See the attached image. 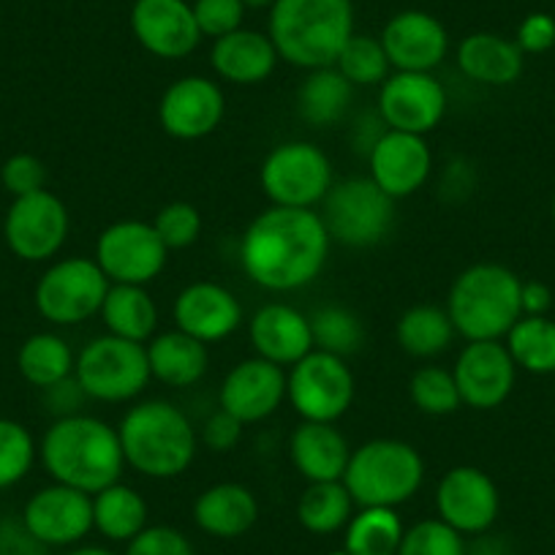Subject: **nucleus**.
<instances>
[{
  "instance_id": "4468645a",
  "label": "nucleus",
  "mask_w": 555,
  "mask_h": 555,
  "mask_svg": "<svg viewBox=\"0 0 555 555\" xmlns=\"http://www.w3.org/2000/svg\"><path fill=\"white\" fill-rule=\"evenodd\" d=\"M447 90L434 72H392L378 85L376 112L392 131L425 137L444 120Z\"/></svg>"
},
{
  "instance_id": "dca6fc26",
  "label": "nucleus",
  "mask_w": 555,
  "mask_h": 555,
  "mask_svg": "<svg viewBox=\"0 0 555 555\" xmlns=\"http://www.w3.org/2000/svg\"><path fill=\"white\" fill-rule=\"evenodd\" d=\"M439 520L463 537H479L490 531L499 517L501 495L493 477L477 466H455L436 485Z\"/></svg>"
},
{
  "instance_id": "58836bf2",
  "label": "nucleus",
  "mask_w": 555,
  "mask_h": 555,
  "mask_svg": "<svg viewBox=\"0 0 555 555\" xmlns=\"http://www.w3.org/2000/svg\"><path fill=\"white\" fill-rule=\"evenodd\" d=\"M335 68L349 79L354 88H378L392 74L389 57L378 36L354 34L340 50Z\"/></svg>"
},
{
  "instance_id": "37998d69",
  "label": "nucleus",
  "mask_w": 555,
  "mask_h": 555,
  "mask_svg": "<svg viewBox=\"0 0 555 555\" xmlns=\"http://www.w3.org/2000/svg\"><path fill=\"white\" fill-rule=\"evenodd\" d=\"M151 223L169 250L191 248L202 237V212L191 202H169Z\"/></svg>"
},
{
  "instance_id": "79ce46f5",
  "label": "nucleus",
  "mask_w": 555,
  "mask_h": 555,
  "mask_svg": "<svg viewBox=\"0 0 555 555\" xmlns=\"http://www.w3.org/2000/svg\"><path fill=\"white\" fill-rule=\"evenodd\" d=\"M398 555H466V542L463 533L447 526L444 520L430 517L405 528Z\"/></svg>"
},
{
  "instance_id": "6e6d98bb",
  "label": "nucleus",
  "mask_w": 555,
  "mask_h": 555,
  "mask_svg": "<svg viewBox=\"0 0 555 555\" xmlns=\"http://www.w3.org/2000/svg\"><path fill=\"white\" fill-rule=\"evenodd\" d=\"M275 3V0H243L245 12H270V7Z\"/></svg>"
},
{
  "instance_id": "e433bc0d",
  "label": "nucleus",
  "mask_w": 555,
  "mask_h": 555,
  "mask_svg": "<svg viewBox=\"0 0 555 555\" xmlns=\"http://www.w3.org/2000/svg\"><path fill=\"white\" fill-rule=\"evenodd\" d=\"M504 346L509 349L517 371L533 376L555 373V322L550 317H520L506 333Z\"/></svg>"
},
{
  "instance_id": "423d86ee",
  "label": "nucleus",
  "mask_w": 555,
  "mask_h": 555,
  "mask_svg": "<svg viewBox=\"0 0 555 555\" xmlns=\"http://www.w3.org/2000/svg\"><path fill=\"white\" fill-rule=\"evenodd\" d=\"M340 482L357 506L405 504L425 482V461L416 447L400 439H371L351 450Z\"/></svg>"
},
{
  "instance_id": "412c9836",
  "label": "nucleus",
  "mask_w": 555,
  "mask_h": 555,
  "mask_svg": "<svg viewBox=\"0 0 555 555\" xmlns=\"http://www.w3.org/2000/svg\"><path fill=\"white\" fill-rule=\"evenodd\" d=\"M286 400V371L281 365L248 357L223 376L218 387V409L243 425L264 423Z\"/></svg>"
},
{
  "instance_id": "a878e982",
  "label": "nucleus",
  "mask_w": 555,
  "mask_h": 555,
  "mask_svg": "<svg viewBox=\"0 0 555 555\" xmlns=\"http://www.w3.org/2000/svg\"><path fill=\"white\" fill-rule=\"evenodd\" d=\"M351 447L335 423L302 420L289 436V461L308 482H340L349 466Z\"/></svg>"
},
{
  "instance_id": "0eeeda50",
  "label": "nucleus",
  "mask_w": 555,
  "mask_h": 555,
  "mask_svg": "<svg viewBox=\"0 0 555 555\" xmlns=\"http://www.w3.org/2000/svg\"><path fill=\"white\" fill-rule=\"evenodd\" d=\"M74 378L85 395L99 403H126L139 398L153 378L145 344H133L109 333L99 335L77 354Z\"/></svg>"
},
{
  "instance_id": "c756f323",
  "label": "nucleus",
  "mask_w": 555,
  "mask_h": 555,
  "mask_svg": "<svg viewBox=\"0 0 555 555\" xmlns=\"http://www.w3.org/2000/svg\"><path fill=\"white\" fill-rule=\"evenodd\" d=\"M354 85L335 66L313 68L297 88V115L311 128H333L349 112Z\"/></svg>"
},
{
  "instance_id": "a18cd8bd",
  "label": "nucleus",
  "mask_w": 555,
  "mask_h": 555,
  "mask_svg": "<svg viewBox=\"0 0 555 555\" xmlns=\"http://www.w3.org/2000/svg\"><path fill=\"white\" fill-rule=\"evenodd\" d=\"M0 183L9 194L17 196L36 194V191L47 189V167L41 158L30 156V153H14L7 158V164L0 167Z\"/></svg>"
},
{
  "instance_id": "6e6552de",
  "label": "nucleus",
  "mask_w": 555,
  "mask_h": 555,
  "mask_svg": "<svg viewBox=\"0 0 555 555\" xmlns=\"http://www.w3.org/2000/svg\"><path fill=\"white\" fill-rule=\"evenodd\" d=\"M259 183L275 207L317 210L333 189V162L313 142L292 139L267 153L259 169Z\"/></svg>"
},
{
  "instance_id": "09e8293b",
  "label": "nucleus",
  "mask_w": 555,
  "mask_h": 555,
  "mask_svg": "<svg viewBox=\"0 0 555 555\" xmlns=\"http://www.w3.org/2000/svg\"><path fill=\"white\" fill-rule=\"evenodd\" d=\"M515 44L522 55H542L555 47V17L544 12H533L517 25Z\"/></svg>"
},
{
  "instance_id": "aec40b11",
  "label": "nucleus",
  "mask_w": 555,
  "mask_h": 555,
  "mask_svg": "<svg viewBox=\"0 0 555 555\" xmlns=\"http://www.w3.org/2000/svg\"><path fill=\"white\" fill-rule=\"evenodd\" d=\"M365 158L367 178L395 202L414 196L434 175V153L425 137L416 133L387 128Z\"/></svg>"
},
{
  "instance_id": "f8f14e48",
  "label": "nucleus",
  "mask_w": 555,
  "mask_h": 555,
  "mask_svg": "<svg viewBox=\"0 0 555 555\" xmlns=\"http://www.w3.org/2000/svg\"><path fill=\"white\" fill-rule=\"evenodd\" d=\"M93 259L109 278V284L147 286L167 267L169 248L162 243L153 223L126 218V221L109 223L99 234Z\"/></svg>"
},
{
  "instance_id": "f704fd0d",
  "label": "nucleus",
  "mask_w": 555,
  "mask_h": 555,
  "mask_svg": "<svg viewBox=\"0 0 555 555\" xmlns=\"http://www.w3.org/2000/svg\"><path fill=\"white\" fill-rule=\"evenodd\" d=\"M354 501L344 482H308L297 501V520L308 533L330 537L349 526Z\"/></svg>"
},
{
  "instance_id": "9d476101",
  "label": "nucleus",
  "mask_w": 555,
  "mask_h": 555,
  "mask_svg": "<svg viewBox=\"0 0 555 555\" xmlns=\"http://www.w3.org/2000/svg\"><path fill=\"white\" fill-rule=\"evenodd\" d=\"M109 286V278L101 272L95 259H57L41 272L36 284V311L55 327H74L99 317Z\"/></svg>"
},
{
  "instance_id": "a211bd4d",
  "label": "nucleus",
  "mask_w": 555,
  "mask_h": 555,
  "mask_svg": "<svg viewBox=\"0 0 555 555\" xmlns=\"http://www.w3.org/2000/svg\"><path fill=\"white\" fill-rule=\"evenodd\" d=\"M463 405L477 411L499 409L512 395L517 365L501 340H468L452 365Z\"/></svg>"
},
{
  "instance_id": "20e7f679",
  "label": "nucleus",
  "mask_w": 555,
  "mask_h": 555,
  "mask_svg": "<svg viewBox=\"0 0 555 555\" xmlns=\"http://www.w3.org/2000/svg\"><path fill=\"white\" fill-rule=\"evenodd\" d=\"M267 36L278 57L295 68L335 66L346 41L354 36L351 0H275L267 17Z\"/></svg>"
},
{
  "instance_id": "603ef678",
  "label": "nucleus",
  "mask_w": 555,
  "mask_h": 555,
  "mask_svg": "<svg viewBox=\"0 0 555 555\" xmlns=\"http://www.w3.org/2000/svg\"><path fill=\"white\" fill-rule=\"evenodd\" d=\"M387 131V122L382 120L378 112H367V115H360L354 122V131H351V145H354L357 153L367 156L371 147L376 145L382 133Z\"/></svg>"
},
{
  "instance_id": "bf43d9fd",
  "label": "nucleus",
  "mask_w": 555,
  "mask_h": 555,
  "mask_svg": "<svg viewBox=\"0 0 555 555\" xmlns=\"http://www.w3.org/2000/svg\"><path fill=\"white\" fill-rule=\"evenodd\" d=\"M550 212H553V221H555V196H553V205H550Z\"/></svg>"
},
{
  "instance_id": "473e14b6",
  "label": "nucleus",
  "mask_w": 555,
  "mask_h": 555,
  "mask_svg": "<svg viewBox=\"0 0 555 555\" xmlns=\"http://www.w3.org/2000/svg\"><path fill=\"white\" fill-rule=\"evenodd\" d=\"M455 327L447 313V308L420 302L400 313L395 324V340L400 349L414 360H434L441 351H447L455 338Z\"/></svg>"
},
{
  "instance_id": "5701e85b",
  "label": "nucleus",
  "mask_w": 555,
  "mask_h": 555,
  "mask_svg": "<svg viewBox=\"0 0 555 555\" xmlns=\"http://www.w3.org/2000/svg\"><path fill=\"white\" fill-rule=\"evenodd\" d=\"M172 319L175 327L210 346L237 333L245 313L232 289L216 281H194L175 297Z\"/></svg>"
},
{
  "instance_id": "c85d7f7f",
  "label": "nucleus",
  "mask_w": 555,
  "mask_h": 555,
  "mask_svg": "<svg viewBox=\"0 0 555 555\" xmlns=\"http://www.w3.org/2000/svg\"><path fill=\"white\" fill-rule=\"evenodd\" d=\"M147 362L156 382L172 389H189L205 378L210 367V349L202 340L191 338L183 330H167L156 333L145 344Z\"/></svg>"
},
{
  "instance_id": "bb28decb",
  "label": "nucleus",
  "mask_w": 555,
  "mask_h": 555,
  "mask_svg": "<svg viewBox=\"0 0 555 555\" xmlns=\"http://www.w3.org/2000/svg\"><path fill=\"white\" fill-rule=\"evenodd\" d=\"M455 61L463 77H468L472 82L488 85V88L515 85L520 79L522 66H526V55L515 44V39L490 34V30L468 34L457 44Z\"/></svg>"
},
{
  "instance_id": "f3484780",
  "label": "nucleus",
  "mask_w": 555,
  "mask_h": 555,
  "mask_svg": "<svg viewBox=\"0 0 555 555\" xmlns=\"http://www.w3.org/2000/svg\"><path fill=\"white\" fill-rule=\"evenodd\" d=\"M223 115H227V99L221 85L202 74L175 79L158 101V122L164 133L180 142L210 137L221 126Z\"/></svg>"
},
{
  "instance_id": "9b49d317",
  "label": "nucleus",
  "mask_w": 555,
  "mask_h": 555,
  "mask_svg": "<svg viewBox=\"0 0 555 555\" xmlns=\"http://www.w3.org/2000/svg\"><path fill=\"white\" fill-rule=\"evenodd\" d=\"M357 382L344 357L313 349L286 373V400L306 423H338L354 403Z\"/></svg>"
},
{
  "instance_id": "3c124183",
  "label": "nucleus",
  "mask_w": 555,
  "mask_h": 555,
  "mask_svg": "<svg viewBox=\"0 0 555 555\" xmlns=\"http://www.w3.org/2000/svg\"><path fill=\"white\" fill-rule=\"evenodd\" d=\"M0 555H47L44 544L28 533V528L20 522H3L0 526Z\"/></svg>"
},
{
  "instance_id": "39448f33",
  "label": "nucleus",
  "mask_w": 555,
  "mask_h": 555,
  "mask_svg": "<svg viewBox=\"0 0 555 555\" xmlns=\"http://www.w3.org/2000/svg\"><path fill=\"white\" fill-rule=\"evenodd\" d=\"M520 286V278L495 261H477L466 267L452 281L444 306L455 333L466 340L506 338L522 317Z\"/></svg>"
},
{
  "instance_id": "5fc2aeb1",
  "label": "nucleus",
  "mask_w": 555,
  "mask_h": 555,
  "mask_svg": "<svg viewBox=\"0 0 555 555\" xmlns=\"http://www.w3.org/2000/svg\"><path fill=\"white\" fill-rule=\"evenodd\" d=\"M466 555H512L509 544L504 542L501 537H488V531L479 533L477 539H474V544L468 547L466 544Z\"/></svg>"
},
{
  "instance_id": "7c9ffc66",
  "label": "nucleus",
  "mask_w": 555,
  "mask_h": 555,
  "mask_svg": "<svg viewBox=\"0 0 555 555\" xmlns=\"http://www.w3.org/2000/svg\"><path fill=\"white\" fill-rule=\"evenodd\" d=\"M106 333L117 338L147 344L158 333V306L145 286L112 284L99 311Z\"/></svg>"
},
{
  "instance_id": "f257e3e1",
  "label": "nucleus",
  "mask_w": 555,
  "mask_h": 555,
  "mask_svg": "<svg viewBox=\"0 0 555 555\" xmlns=\"http://www.w3.org/2000/svg\"><path fill=\"white\" fill-rule=\"evenodd\" d=\"M327 227L319 210L267 207L240 240V267L250 284L289 295L311 286L330 259Z\"/></svg>"
},
{
  "instance_id": "4c0bfd02",
  "label": "nucleus",
  "mask_w": 555,
  "mask_h": 555,
  "mask_svg": "<svg viewBox=\"0 0 555 555\" xmlns=\"http://www.w3.org/2000/svg\"><path fill=\"white\" fill-rule=\"evenodd\" d=\"M308 319H311L313 346L319 351L346 360L349 354H357L365 344V324L351 308L330 302V306L317 308Z\"/></svg>"
},
{
  "instance_id": "49530a36",
  "label": "nucleus",
  "mask_w": 555,
  "mask_h": 555,
  "mask_svg": "<svg viewBox=\"0 0 555 555\" xmlns=\"http://www.w3.org/2000/svg\"><path fill=\"white\" fill-rule=\"evenodd\" d=\"M126 555H196L189 537L172 526H147L128 542Z\"/></svg>"
},
{
  "instance_id": "393cba45",
  "label": "nucleus",
  "mask_w": 555,
  "mask_h": 555,
  "mask_svg": "<svg viewBox=\"0 0 555 555\" xmlns=\"http://www.w3.org/2000/svg\"><path fill=\"white\" fill-rule=\"evenodd\" d=\"M278 50L272 39L261 30L237 28L234 34L221 36L212 41L210 66L227 82L250 88L272 77L278 66Z\"/></svg>"
},
{
  "instance_id": "cd10ccee",
  "label": "nucleus",
  "mask_w": 555,
  "mask_h": 555,
  "mask_svg": "<svg viewBox=\"0 0 555 555\" xmlns=\"http://www.w3.org/2000/svg\"><path fill=\"white\" fill-rule=\"evenodd\" d=\"M259 520V501L240 482H218L194 501V522L216 539H237Z\"/></svg>"
},
{
  "instance_id": "4be33fe9",
  "label": "nucleus",
  "mask_w": 555,
  "mask_h": 555,
  "mask_svg": "<svg viewBox=\"0 0 555 555\" xmlns=\"http://www.w3.org/2000/svg\"><path fill=\"white\" fill-rule=\"evenodd\" d=\"M378 39L395 72H436L450 55L444 23L420 9H405L389 17Z\"/></svg>"
},
{
  "instance_id": "7ed1b4c3",
  "label": "nucleus",
  "mask_w": 555,
  "mask_h": 555,
  "mask_svg": "<svg viewBox=\"0 0 555 555\" xmlns=\"http://www.w3.org/2000/svg\"><path fill=\"white\" fill-rule=\"evenodd\" d=\"M126 466L147 479H175L191 468L199 450V430L180 405L142 400L117 425Z\"/></svg>"
},
{
  "instance_id": "a19ab883",
  "label": "nucleus",
  "mask_w": 555,
  "mask_h": 555,
  "mask_svg": "<svg viewBox=\"0 0 555 555\" xmlns=\"http://www.w3.org/2000/svg\"><path fill=\"white\" fill-rule=\"evenodd\" d=\"M39 457L34 434L17 420L0 416V490L23 482Z\"/></svg>"
},
{
  "instance_id": "13d9d810",
  "label": "nucleus",
  "mask_w": 555,
  "mask_h": 555,
  "mask_svg": "<svg viewBox=\"0 0 555 555\" xmlns=\"http://www.w3.org/2000/svg\"><path fill=\"white\" fill-rule=\"evenodd\" d=\"M327 555H349V553H346V550L340 547V550H333V553H327Z\"/></svg>"
},
{
  "instance_id": "6ab92c4d",
  "label": "nucleus",
  "mask_w": 555,
  "mask_h": 555,
  "mask_svg": "<svg viewBox=\"0 0 555 555\" xmlns=\"http://www.w3.org/2000/svg\"><path fill=\"white\" fill-rule=\"evenodd\" d=\"M131 34L162 61H183L205 39L189 0H133Z\"/></svg>"
},
{
  "instance_id": "4d7b16f0",
  "label": "nucleus",
  "mask_w": 555,
  "mask_h": 555,
  "mask_svg": "<svg viewBox=\"0 0 555 555\" xmlns=\"http://www.w3.org/2000/svg\"><path fill=\"white\" fill-rule=\"evenodd\" d=\"M66 555H115V553H112V550H106V547H95V544H88V547H77V550H72V553H66Z\"/></svg>"
},
{
  "instance_id": "c03bdc74",
  "label": "nucleus",
  "mask_w": 555,
  "mask_h": 555,
  "mask_svg": "<svg viewBox=\"0 0 555 555\" xmlns=\"http://www.w3.org/2000/svg\"><path fill=\"white\" fill-rule=\"evenodd\" d=\"M194 17L205 39H221L245 23L243 0H194Z\"/></svg>"
},
{
  "instance_id": "f03ea898",
  "label": "nucleus",
  "mask_w": 555,
  "mask_h": 555,
  "mask_svg": "<svg viewBox=\"0 0 555 555\" xmlns=\"http://www.w3.org/2000/svg\"><path fill=\"white\" fill-rule=\"evenodd\" d=\"M39 457L52 482L68 485L88 495L120 482L126 468L117 428L93 414L55 420L41 439Z\"/></svg>"
},
{
  "instance_id": "de8ad7c7",
  "label": "nucleus",
  "mask_w": 555,
  "mask_h": 555,
  "mask_svg": "<svg viewBox=\"0 0 555 555\" xmlns=\"http://www.w3.org/2000/svg\"><path fill=\"white\" fill-rule=\"evenodd\" d=\"M245 425L240 420H234L232 414H227L223 409L212 411L205 420V425L199 428V444H205L207 450L223 455V452H232L234 447L243 439Z\"/></svg>"
},
{
  "instance_id": "864d4df0",
  "label": "nucleus",
  "mask_w": 555,
  "mask_h": 555,
  "mask_svg": "<svg viewBox=\"0 0 555 555\" xmlns=\"http://www.w3.org/2000/svg\"><path fill=\"white\" fill-rule=\"evenodd\" d=\"M553 306V292L542 281H522L520 286V308L522 317H547Z\"/></svg>"
},
{
  "instance_id": "1a4fd4ad",
  "label": "nucleus",
  "mask_w": 555,
  "mask_h": 555,
  "mask_svg": "<svg viewBox=\"0 0 555 555\" xmlns=\"http://www.w3.org/2000/svg\"><path fill=\"white\" fill-rule=\"evenodd\" d=\"M319 216L333 243L346 248H371L392 232L395 199H389L371 178H346L333 183Z\"/></svg>"
},
{
  "instance_id": "72a5a7b5",
  "label": "nucleus",
  "mask_w": 555,
  "mask_h": 555,
  "mask_svg": "<svg viewBox=\"0 0 555 555\" xmlns=\"http://www.w3.org/2000/svg\"><path fill=\"white\" fill-rule=\"evenodd\" d=\"M77 354L57 333H34L17 351V371L28 384L50 389L74 376Z\"/></svg>"
},
{
  "instance_id": "c9c22d12",
  "label": "nucleus",
  "mask_w": 555,
  "mask_h": 555,
  "mask_svg": "<svg viewBox=\"0 0 555 555\" xmlns=\"http://www.w3.org/2000/svg\"><path fill=\"white\" fill-rule=\"evenodd\" d=\"M398 512L387 506H362L346 526L344 550L349 555H398L403 539Z\"/></svg>"
},
{
  "instance_id": "ea45409f",
  "label": "nucleus",
  "mask_w": 555,
  "mask_h": 555,
  "mask_svg": "<svg viewBox=\"0 0 555 555\" xmlns=\"http://www.w3.org/2000/svg\"><path fill=\"white\" fill-rule=\"evenodd\" d=\"M409 398L428 416H450L463 405L455 376L441 365L416 367L409 378Z\"/></svg>"
},
{
  "instance_id": "ddd939ff",
  "label": "nucleus",
  "mask_w": 555,
  "mask_h": 555,
  "mask_svg": "<svg viewBox=\"0 0 555 555\" xmlns=\"http://www.w3.org/2000/svg\"><path fill=\"white\" fill-rule=\"evenodd\" d=\"M72 232L66 202L52 191L17 196L3 218V237L9 250L23 261H50L61 254Z\"/></svg>"
},
{
  "instance_id": "2eb2a0df",
  "label": "nucleus",
  "mask_w": 555,
  "mask_h": 555,
  "mask_svg": "<svg viewBox=\"0 0 555 555\" xmlns=\"http://www.w3.org/2000/svg\"><path fill=\"white\" fill-rule=\"evenodd\" d=\"M23 526L44 547H72L93 531V495L61 482L47 485L25 504Z\"/></svg>"
},
{
  "instance_id": "2f4dec72",
  "label": "nucleus",
  "mask_w": 555,
  "mask_h": 555,
  "mask_svg": "<svg viewBox=\"0 0 555 555\" xmlns=\"http://www.w3.org/2000/svg\"><path fill=\"white\" fill-rule=\"evenodd\" d=\"M147 501L131 485L115 482L93 495V528L109 542H131L147 528Z\"/></svg>"
},
{
  "instance_id": "8fccbe9b",
  "label": "nucleus",
  "mask_w": 555,
  "mask_h": 555,
  "mask_svg": "<svg viewBox=\"0 0 555 555\" xmlns=\"http://www.w3.org/2000/svg\"><path fill=\"white\" fill-rule=\"evenodd\" d=\"M44 395H47V405H50V411L57 416V420H61V416L82 414L79 409H82L85 400H90L74 376L66 378V382L55 384V387L44 389Z\"/></svg>"
},
{
  "instance_id": "b1692460",
  "label": "nucleus",
  "mask_w": 555,
  "mask_h": 555,
  "mask_svg": "<svg viewBox=\"0 0 555 555\" xmlns=\"http://www.w3.org/2000/svg\"><path fill=\"white\" fill-rule=\"evenodd\" d=\"M248 338L256 357L272 365L292 367L311 354V319L289 302H267L248 319Z\"/></svg>"
}]
</instances>
